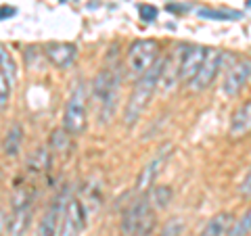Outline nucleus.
Wrapping results in <instances>:
<instances>
[{
    "label": "nucleus",
    "mask_w": 251,
    "mask_h": 236,
    "mask_svg": "<svg viewBox=\"0 0 251 236\" xmlns=\"http://www.w3.org/2000/svg\"><path fill=\"white\" fill-rule=\"evenodd\" d=\"M251 234V209H247L239 219H234L228 236H249Z\"/></svg>",
    "instance_id": "obj_21"
},
{
    "label": "nucleus",
    "mask_w": 251,
    "mask_h": 236,
    "mask_svg": "<svg viewBox=\"0 0 251 236\" xmlns=\"http://www.w3.org/2000/svg\"><path fill=\"white\" fill-rule=\"evenodd\" d=\"M222 61H224V52L218 50V48H207V54L205 59H203L201 67L197 75L193 77L191 82H188V90H195V92H203L207 90L211 84H214L216 75L220 73V69H222Z\"/></svg>",
    "instance_id": "obj_6"
},
{
    "label": "nucleus",
    "mask_w": 251,
    "mask_h": 236,
    "mask_svg": "<svg viewBox=\"0 0 251 236\" xmlns=\"http://www.w3.org/2000/svg\"><path fill=\"white\" fill-rule=\"evenodd\" d=\"M117 94H120V73L115 67H105L92 82V100L99 105L103 121L111 119L117 107Z\"/></svg>",
    "instance_id": "obj_3"
},
{
    "label": "nucleus",
    "mask_w": 251,
    "mask_h": 236,
    "mask_svg": "<svg viewBox=\"0 0 251 236\" xmlns=\"http://www.w3.org/2000/svg\"><path fill=\"white\" fill-rule=\"evenodd\" d=\"M247 6H251V0H247Z\"/></svg>",
    "instance_id": "obj_28"
},
{
    "label": "nucleus",
    "mask_w": 251,
    "mask_h": 236,
    "mask_svg": "<svg viewBox=\"0 0 251 236\" xmlns=\"http://www.w3.org/2000/svg\"><path fill=\"white\" fill-rule=\"evenodd\" d=\"M249 77H251V61L249 59H234L224 73L222 94H226V96H237L247 86Z\"/></svg>",
    "instance_id": "obj_9"
},
{
    "label": "nucleus",
    "mask_w": 251,
    "mask_h": 236,
    "mask_svg": "<svg viewBox=\"0 0 251 236\" xmlns=\"http://www.w3.org/2000/svg\"><path fill=\"white\" fill-rule=\"evenodd\" d=\"M239 192H241L243 196H251V167H249V171H247V176L243 178V182L239 184Z\"/></svg>",
    "instance_id": "obj_25"
},
{
    "label": "nucleus",
    "mask_w": 251,
    "mask_h": 236,
    "mask_svg": "<svg viewBox=\"0 0 251 236\" xmlns=\"http://www.w3.org/2000/svg\"><path fill=\"white\" fill-rule=\"evenodd\" d=\"M86 226V209L80 199H67L63 205L61 213V224H59V234L57 236H80Z\"/></svg>",
    "instance_id": "obj_8"
},
{
    "label": "nucleus",
    "mask_w": 251,
    "mask_h": 236,
    "mask_svg": "<svg viewBox=\"0 0 251 236\" xmlns=\"http://www.w3.org/2000/svg\"><path fill=\"white\" fill-rule=\"evenodd\" d=\"M61 213H63V207L59 205V201H54V205L46 211L40 219V224H38L36 236H57L59 224H61Z\"/></svg>",
    "instance_id": "obj_15"
},
{
    "label": "nucleus",
    "mask_w": 251,
    "mask_h": 236,
    "mask_svg": "<svg viewBox=\"0 0 251 236\" xmlns=\"http://www.w3.org/2000/svg\"><path fill=\"white\" fill-rule=\"evenodd\" d=\"M157 226V211L151 207L147 196L130 203V207L122 213L120 230L122 236H151Z\"/></svg>",
    "instance_id": "obj_2"
},
{
    "label": "nucleus",
    "mask_w": 251,
    "mask_h": 236,
    "mask_svg": "<svg viewBox=\"0 0 251 236\" xmlns=\"http://www.w3.org/2000/svg\"><path fill=\"white\" fill-rule=\"evenodd\" d=\"M21 142H23V128L19 123H13L2 138V153L6 157H17L21 151Z\"/></svg>",
    "instance_id": "obj_16"
},
{
    "label": "nucleus",
    "mask_w": 251,
    "mask_h": 236,
    "mask_svg": "<svg viewBox=\"0 0 251 236\" xmlns=\"http://www.w3.org/2000/svg\"><path fill=\"white\" fill-rule=\"evenodd\" d=\"M138 13H140V19L143 21H147V23H151V21H155L157 19V11L153 4H140L138 6Z\"/></svg>",
    "instance_id": "obj_24"
},
{
    "label": "nucleus",
    "mask_w": 251,
    "mask_h": 236,
    "mask_svg": "<svg viewBox=\"0 0 251 236\" xmlns=\"http://www.w3.org/2000/svg\"><path fill=\"white\" fill-rule=\"evenodd\" d=\"M50 167V153L46 146H38L34 153H29L27 157V169L31 174H42Z\"/></svg>",
    "instance_id": "obj_19"
},
{
    "label": "nucleus",
    "mask_w": 251,
    "mask_h": 236,
    "mask_svg": "<svg viewBox=\"0 0 251 236\" xmlns=\"http://www.w3.org/2000/svg\"><path fill=\"white\" fill-rule=\"evenodd\" d=\"M205 54H207V48L205 46H199V44L184 46L182 48V59H180V80H182L184 84H188L195 75H197L201 63H203V59H205Z\"/></svg>",
    "instance_id": "obj_11"
},
{
    "label": "nucleus",
    "mask_w": 251,
    "mask_h": 236,
    "mask_svg": "<svg viewBox=\"0 0 251 236\" xmlns=\"http://www.w3.org/2000/svg\"><path fill=\"white\" fill-rule=\"evenodd\" d=\"M9 98H11V86L4 82V77L0 75V113L6 109L9 105Z\"/></svg>",
    "instance_id": "obj_23"
},
{
    "label": "nucleus",
    "mask_w": 251,
    "mask_h": 236,
    "mask_svg": "<svg viewBox=\"0 0 251 236\" xmlns=\"http://www.w3.org/2000/svg\"><path fill=\"white\" fill-rule=\"evenodd\" d=\"M161 67H163V61L157 59L155 65L149 69L145 75H140L136 84H134V90H132L128 103H126V109H124V121L126 125H134L143 113L147 111L149 103H151L153 94L157 90V86H159V77H161Z\"/></svg>",
    "instance_id": "obj_1"
},
{
    "label": "nucleus",
    "mask_w": 251,
    "mask_h": 236,
    "mask_svg": "<svg viewBox=\"0 0 251 236\" xmlns=\"http://www.w3.org/2000/svg\"><path fill=\"white\" fill-rule=\"evenodd\" d=\"M232 224H234V215L230 211H220V213L207 219L205 226L201 228L199 236H228Z\"/></svg>",
    "instance_id": "obj_14"
},
{
    "label": "nucleus",
    "mask_w": 251,
    "mask_h": 236,
    "mask_svg": "<svg viewBox=\"0 0 251 236\" xmlns=\"http://www.w3.org/2000/svg\"><path fill=\"white\" fill-rule=\"evenodd\" d=\"M72 138L74 136H69V134L63 128L54 130L52 136H50V148H52V151H57V153H67L69 146H72Z\"/></svg>",
    "instance_id": "obj_20"
},
{
    "label": "nucleus",
    "mask_w": 251,
    "mask_h": 236,
    "mask_svg": "<svg viewBox=\"0 0 251 236\" xmlns=\"http://www.w3.org/2000/svg\"><path fill=\"white\" fill-rule=\"evenodd\" d=\"M0 75L4 77V82L11 86H15L17 82V63H15L13 54L4 48V46H0Z\"/></svg>",
    "instance_id": "obj_18"
},
{
    "label": "nucleus",
    "mask_w": 251,
    "mask_h": 236,
    "mask_svg": "<svg viewBox=\"0 0 251 236\" xmlns=\"http://www.w3.org/2000/svg\"><path fill=\"white\" fill-rule=\"evenodd\" d=\"M145 196H147V201L151 203V207L155 211H161V209H166L172 203V196H174V192H172L170 186L159 184V186H151V188H149Z\"/></svg>",
    "instance_id": "obj_17"
},
{
    "label": "nucleus",
    "mask_w": 251,
    "mask_h": 236,
    "mask_svg": "<svg viewBox=\"0 0 251 236\" xmlns=\"http://www.w3.org/2000/svg\"><path fill=\"white\" fill-rule=\"evenodd\" d=\"M31 199L27 192H19L13 199V211L6 219V232L9 236H25L27 228L31 224Z\"/></svg>",
    "instance_id": "obj_7"
},
{
    "label": "nucleus",
    "mask_w": 251,
    "mask_h": 236,
    "mask_svg": "<svg viewBox=\"0 0 251 236\" xmlns=\"http://www.w3.org/2000/svg\"><path fill=\"white\" fill-rule=\"evenodd\" d=\"M88 128V90L84 82H77L72 96L65 105V115H63V130L69 136H80Z\"/></svg>",
    "instance_id": "obj_4"
},
{
    "label": "nucleus",
    "mask_w": 251,
    "mask_h": 236,
    "mask_svg": "<svg viewBox=\"0 0 251 236\" xmlns=\"http://www.w3.org/2000/svg\"><path fill=\"white\" fill-rule=\"evenodd\" d=\"M159 50H161V46L157 40L143 38V40L132 42L128 46V52H126V63H128L130 77L138 80L140 75H145L155 65V61L159 59Z\"/></svg>",
    "instance_id": "obj_5"
},
{
    "label": "nucleus",
    "mask_w": 251,
    "mask_h": 236,
    "mask_svg": "<svg viewBox=\"0 0 251 236\" xmlns=\"http://www.w3.org/2000/svg\"><path fill=\"white\" fill-rule=\"evenodd\" d=\"M230 138L239 140L251 134V100H247L245 105H241L237 111L230 117Z\"/></svg>",
    "instance_id": "obj_13"
},
{
    "label": "nucleus",
    "mask_w": 251,
    "mask_h": 236,
    "mask_svg": "<svg viewBox=\"0 0 251 236\" xmlns=\"http://www.w3.org/2000/svg\"><path fill=\"white\" fill-rule=\"evenodd\" d=\"M11 15H15V9H11V6H0V21L9 19Z\"/></svg>",
    "instance_id": "obj_27"
},
{
    "label": "nucleus",
    "mask_w": 251,
    "mask_h": 236,
    "mask_svg": "<svg viewBox=\"0 0 251 236\" xmlns=\"http://www.w3.org/2000/svg\"><path fill=\"white\" fill-rule=\"evenodd\" d=\"M172 151H174V146H172V144L161 146L159 151L155 153L153 159L145 165L143 171L138 174V180H136V190H138V192H147L149 188L155 184L157 176H159L161 171H163V167H166V163H168V159H170Z\"/></svg>",
    "instance_id": "obj_10"
},
{
    "label": "nucleus",
    "mask_w": 251,
    "mask_h": 236,
    "mask_svg": "<svg viewBox=\"0 0 251 236\" xmlns=\"http://www.w3.org/2000/svg\"><path fill=\"white\" fill-rule=\"evenodd\" d=\"M44 54L54 67L65 69L69 67L77 57V48L72 42H50L44 46Z\"/></svg>",
    "instance_id": "obj_12"
},
{
    "label": "nucleus",
    "mask_w": 251,
    "mask_h": 236,
    "mask_svg": "<svg viewBox=\"0 0 251 236\" xmlns=\"http://www.w3.org/2000/svg\"><path fill=\"white\" fill-rule=\"evenodd\" d=\"M6 219H9V213L0 207V236H2L6 232Z\"/></svg>",
    "instance_id": "obj_26"
},
{
    "label": "nucleus",
    "mask_w": 251,
    "mask_h": 236,
    "mask_svg": "<svg viewBox=\"0 0 251 236\" xmlns=\"http://www.w3.org/2000/svg\"><path fill=\"white\" fill-rule=\"evenodd\" d=\"M61 2H65V0H61Z\"/></svg>",
    "instance_id": "obj_29"
},
{
    "label": "nucleus",
    "mask_w": 251,
    "mask_h": 236,
    "mask_svg": "<svg viewBox=\"0 0 251 236\" xmlns=\"http://www.w3.org/2000/svg\"><path fill=\"white\" fill-rule=\"evenodd\" d=\"M199 17H209V19H218V21H224V19H237L239 13L237 11H214V9H201L199 11Z\"/></svg>",
    "instance_id": "obj_22"
}]
</instances>
